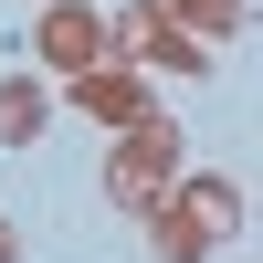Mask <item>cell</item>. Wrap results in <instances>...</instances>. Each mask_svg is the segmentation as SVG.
<instances>
[{"mask_svg": "<svg viewBox=\"0 0 263 263\" xmlns=\"http://www.w3.org/2000/svg\"><path fill=\"white\" fill-rule=\"evenodd\" d=\"M147 232H158L168 263H200L221 232H242V190L232 179H168V200L147 211Z\"/></svg>", "mask_w": 263, "mask_h": 263, "instance_id": "2", "label": "cell"}, {"mask_svg": "<svg viewBox=\"0 0 263 263\" xmlns=\"http://www.w3.org/2000/svg\"><path fill=\"white\" fill-rule=\"evenodd\" d=\"M32 53L53 63L63 84H74L84 63H105V11H84V0H53V11H32Z\"/></svg>", "mask_w": 263, "mask_h": 263, "instance_id": "4", "label": "cell"}, {"mask_svg": "<svg viewBox=\"0 0 263 263\" xmlns=\"http://www.w3.org/2000/svg\"><path fill=\"white\" fill-rule=\"evenodd\" d=\"M168 179H179V126L147 105L137 126H116V158H105V200H116L126 221H147V211L168 200Z\"/></svg>", "mask_w": 263, "mask_h": 263, "instance_id": "1", "label": "cell"}, {"mask_svg": "<svg viewBox=\"0 0 263 263\" xmlns=\"http://www.w3.org/2000/svg\"><path fill=\"white\" fill-rule=\"evenodd\" d=\"M105 53H126L137 74H147V63H158V74H211V42H190L158 0H126V11L105 21Z\"/></svg>", "mask_w": 263, "mask_h": 263, "instance_id": "3", "label": "cell"}, {"mask_svg": "<svg viewBox=\"0 0 263 263\" xmlns=\"http://www.w3.org/2000/svg\"><path fill=\"white\" fill-rule=\"evenodd\" d=\"M0 263H21V232H11V221H0Z\"/></svg>", "mask_w": 263, "mask_h": 263, "instance_id": "8", "label": "cell"}, {"mask_svg": "<svg viewBox=\"0 0 263 263\" xmlns=\"http://www.w3.org/2000/svg\"><path fill=\"white\" fill-rule=\"evenodd\" d=\"M42 126H53V95H42V74H0V147H32Z\"/></svg>", "mask_w": 263, "mask_h": 263, "instance_id": "6", "label": "cell"}, {"mask_svg": "<svg viewBox=\"0 0 263 263\" xmlns=\"http://www.w3.org/2000/svg\"><path fill=\"white\" fill-rule=\"evenodd\" d=\"M168 21H179L190 42H242V21H253V0H158Z\"/></svg>", "mask_w": 263, "mask_h": 263, "instance_id": "7", "label": "cell"}, {"mask_svg": "<svg viewBox=\"0 0 263 263\" xmlns=\"http://www.w3.org/2000/svg\"><path fill=\"white\" fill-rule=\"evenodd\" d=\"M63 95H74L84 116H105V126H137V116H147V74H137V63H116V53H105V63H84Z\"/></svg>", "mask_w": 263, "mask_h": 263, "instance_id": "5", "label": "cell"}]
</instances>
